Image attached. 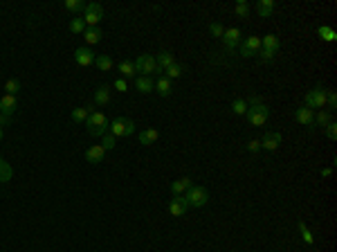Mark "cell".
I'll return each mask as SVG.
<instances>
[{"instance_id": "46", "label": "cell", "mask_w": 337, "mask_h": 252, "mask_svg": "<svg viewBox=\"0 0 337 252\" xmlns=\"http://www.w3.org/2000/svg\"><path fill=\"white\" fill-rule=\"evenodd\" d=\"M333 174V167H328V169H321V176H324V178H328V176Z\"/></svg>"}, {"instance_id": "14", "label": "cell", "mask_w": 337, "mask_h": 252, "mask_svg": "<svg viewBox=\"0 0 337 252\" xmlns=\"http://www.w3.org/2000/svg\"><path fill=\"white\" fill-rule=\"evenodd\" d=\"M281 133H266L263 137H261V149H266V151H276L279 149V144H281Z\"/></svg>"}, {"instance_id": "9", "label": "cell", "mask_w": 337, "mask_h": 252, "mask_svg": "<svg viewBox=\"0 0 337 252\" xmlns=\"http://www.w3.org/2000/svg\"><path fill=\"white\" fill-rule=\"evenodd\" d=\"M155 63H157V72L155 74H164L166 70H169V68L173 66V63H176V56H173V52H169V50H162L160 54L155 56Z\"/></svg>"}, {"instance_id": "31", "label": "cell", "mask_w": 337, "mask_h": 252, "mask_svg": "<svg viewBox=\"0 0 337 252\" xmlns=\"http://www.w3.org/2000/svg\"><path fill=\"white\" fill-rule=\"evenodd\" d=\"M63 7H66L67 11H72V14H77V11L86 9V2H83V0H66V2H63Z\"/></svg>"}, {"instance_id": "1", "label": "cell", "mask_w": 337, "mask_h": 252, "mask_svg": "<svg viewBox=\"0 0 337 252\" xmlns=\"http://www.w3.org/2000/svg\"><path fill=\"white\" fill-rule=\"evenodd\" d=\"M245 117L249 119V124H252V126H266V122L270 119V108L263 104V99H259V97H252V99L247 101Z\"/></svg>"}, {"instance_id": "32", "label": "cell", "mask_w": 337, "mask_h": 252, "mask_svg": "<svg viewBox=\"0 0 337 252\" xmlns=\"http://www.w3.org/2000/svg\"><path fill=\"white\" fill-rule=\"evenodd\" d=\"M182 74H184V66H180V63H173V66L164 72V77L166 79H178V77H182Z\"/></svg>"}, {"instance_id": "33", "label": "cell", "mask_w": 337, "mask_h": 252, "mask_svg": "<svg viewBox=\"0 0 337 252\" xmlns=\"http://www.w3.org/2000/svg\"><path fill=\"white\" fill-rule=\"evenodd\" d=\"M18 90H21V81L18 79H7V84H5V95H18Z\"/></svg>"}, {"instance_id": "38", "label": "cell", "mask_w": 337, "mask_h": 252, "mask_svg": "<svg viewBox=\"0 0 337 252\" xmlns=\"http://www.w3.org/2000/svg\"><path fill=\"white\" fill-rule=\"evenodd\" d=\"M232 111L236 113V115H245V111H247V101L245 99H234Z\"/></svg>"}, {"instance_id": "16", "label": "cell", "mask_w": 337, "mask_h": 252, "mask_svg": "<svg viewBox=\"0 0 337 252\" xmlns=\"http://www.w3.org/2000/svg\"><path fill=\"white\" fill-rule=\"evenodd\" d=\"M294 117H297V122L301 124V126H308V129H313V119H315V111H310V108L301 106V108H297V113H294Z\"/></svg>"}, {"instance_id": "20", "label": "cell", "mask_w": 337, "mask_h": 252, "mask_svg": "<svg viewBox=\"0 0 337 252\" xmlns=\"http://www.w3.org/2000/svg\"><path fill=\"white\" fill-rule=\"evenodd\" d=\"M112 95H111V88L108 86H99V88L94 90V104L97 106H106V104H111Z\"/></svg>"}, {"instance_id": "12", "label": "cell", "mask_w": 337, "mask_h": 252, "mask_svg": "<svg viewBox=\"0 0 337 252\" xmlns=\"http://www.w3.org/2000/svg\"><path fill=\"white\" fill-rule=\"evenodd\" d=\"M223 43H225V47L229 52H234L238 45H241V29H238V27L225 29V34H223Z\"/></svg>"}, {"instance_id": "13", "label": "cell", "mask_w": 337, "mask_h": 252, "mask_svg": "<svg viewBox=\"0 0 337 252\" xmlns=\"http://www.w3.org/2000/svg\"><path fill=\"white\" fill-rule=\"evenodd\" d=\"M187 209H189V205H187V201H184V196H173L171 201H169V214L176 216V219L184 216Z\"/></svg>"}, {"instance_id": "7", "label": "cell", "mask_w": 337, "mask_h": 252, "mask_svg": "<svg viewBox=\"0 0 337 252\" xmlns=\"http://www.w3.org/2000/svg\"><path fill=\"white\" fill-rule=\"evenodd\" d=\"M324 106H326V88L324 86H315L306 95V108L315 111V108H324Z\"/></svg>"}, {"instance_id": "30", "label": "cell", "mask_w": 337, "mask_h": 252, "mask_svg": "<svg viewBox=\"0 0 337 252\" xmlns=\"http://www.w3.org/2000/svg\"><path fill=\"white\" fill-rule=\"evenodd\" d=\"M317 34H319L324 41H328V43H333V41H337V32L331 27H326V25H321L319 29H317Z\"/></svg>"}, {"instance_id": "37", "label": "cell", "mask_w": 337, "mask_h": 252, "mask_svg": "<svg viewBox=\"0 0 337 252\" xmlns=\"http://www.w3.org/2000/svg\"><path fill=\"white\" fill-rule=\"evenodd\" d=\"M299 232H301V239H304V243H308V246H313V243H315V239H313V234H310V230L306 228L304 221H299Z\"/></svg>"}, {"instance_id": "47", "label": "cell", "mask_w": 337, "mask_h": 252, "mask_svg": "<svg viewBox=\"0 0 337 252\" xmlns=\"http://www.w3.org/2000/svg\"><path fill=\"white\" fill-rule=\"evenodd\" d=\"M0 140H2V126H0Z\"/></svg>"}, {"instance_id": "42", "label": "cell", "mask_w": 337, "mask_h": 252, "mask_svg": "<svg viewBox=\"0 0 337 252\" xmlns=\"http://www.w3.org/2000/svg\"><path fill=\"white\" fill-rule=\"evenodd\" d=\"M274 54H276V52H270V50H261L256 56H259V59H261V61H263V63H268V61H272V59H274Z\"/></svg>"}, {"instance_id": "35", "label": "cell", "mask_w": 337, "mask_h": 252, "mask_svg": "<svg viewBox=\"0 0 337 252\" xmlns=\"http://www.w3.org/2000/svg\"><path fill=\"white\" fill-rule=\"evenodd\" d=\"M234 11H236L238 18H247L249 16V5L245 2V0H238L236 5H234Z\"/></svg>"}, {"instance_id": "4", "label": "cell", "mask_w": 337, "mask_h": 252, "mask_svg": "<svg viewBox=\"0 0 337 252\" xmlns=\"http://www.w3.org/2000/svg\"><path fill=\"white\" fill-rule=\"evenodd\" d=\"M133 63H135V72H137V77H151V74L157 72V63H155L153 54H139Z\"/></svg>"}, {"instance_id": "43", "label": "cell", "mask_w": 337, "mask_h": 252, "mask_svg": "<svg viewBox=\"0 0 337 252\" xmlns=\"http://www.w3.org/2000/svg\"><path fill=\"white\" fill-rule=\"evenodd\" d=\"M326 104L331 106V111H335V108H337V95L333 92V90H331V92H326Z\"/></svg>"}, {"instance_id": "2", "label": "cell", "mask_w": 337, "mask_h": 252, "mask_svg": "<svg viewBox=\"0 0 337 252\" xmlns=\"http://www.w3.org/2000/svg\"><path fill=\"white\" fill-rule=\"evenodd\" d=\"M108 117H106L101 111H90L88 119H86V131H88V135H92V137H97V135H104L106 131H108Z\"/></svg>"}, {"instance_id": "5", "label": "cell", "mask_w": 337, "mask_h": 252, "mask_svg": "<svg viewBox=\"0 0 337 252\" xmlns=\"http://www.w3.org/2000/svg\"><path fill=\"white\" fill-rule=\"evenodd\" d=\"M101 18H104V7H101L99 2L86 5V9H83V23H86V27H99Z\"/></svg>"}, {"instance_id": "26", "label": "cell", "mask_w": 337, "mask_h": 252, "mask_svg": "<svg viewBox=\"0 0 337 252\" xmlns=\"http://www.w3.org/2000/svg\"><path fill=\"white\" fill-rule=\"evenodd\" d=\"M117 70L122 72V79H133V77H137V72H135V63L133 61H122L119 66H117Z\"/></svg>"}, {"instance_id": "21", "label": "cell", "mask_w": 337, "mask_h": 252, "mask_svg": "<svg viewBox=\"0 0 337 252\" xmlns=\"http://www.w3.org/2000/svg\"><path fill=\"white\" fill-rule=\"evenodd\" d=\"M155 92L160 97H169L173 92V86H171V79H166L164 74H162L157 81H155Z\"/></svg>"}, {"instance_id": "19", "label": "cell", "mask_w": 337, "mask_h": 252, "mask_svg": "<svg viewBox=\"0 0 337 252\" xmlns=\"http://www.w3.org/2000/svg\"><path fill=\"white\" fill-rule=\"evenodd\" d=\"M274 9H276L274 0H259V2H256V14H259L261 18H270L272 14H274Z\"/></svg>"}, {"instance_id": "23", "label": "cell", "mask_w": 337, "mask_h": 252, "mask_svg": "<svg viewBox=\"0 0 337 252\" xmlns=\"http://www.w3.org/2000/svg\"><path fill=\"white\" fill-rule=\"evenodd\" d=\"M331 122H333L331 111H324V108H321L319 113H315V119H313V129H315V126H319V129H326V126H328Z\"/></svg>"}, {"instance_id": "10", "label": "cell", "mask_w": 337, "mask_h": 252, "mask_svg": "<svg viewBox=\"0 0 337 252\" xmlns=\"http://www.w3.org/2000/svg\"><path fill=\"white\" fill-rule=\"evenodd\" d=\"M16 111H18V97H14V95H2L0 97V115L11 117Z\"/></svg>"}, {"instance_id": "3", "label": "cell", "mask_w": 337, "mask_h": 252, "mask_svg": "<svg viewBox=\"0 0 337 252\" xmlns=\"http://www.w3.org/2000/svg\"><path fill=\"white\" fill-rule=\"evenodd\" d=\"M184 201H187L189 207H204V205L209 203V191L200 185L198 187L191 185L187 189V194H184Z\"/></svg>"}, {"instance_id": "40", "label": "cell", "mask_w": 337, "mask_h": 252, "mask_svg": "<svg viewBox=\"0 0 337 252\" xmlns=\"http://www.w3.org/2000/svg\"><path fill=\"white\" fill-rule=\"evenodd\" d=\"M326 137H328L331 142L337 140V124H335V122H331V124L326 126Z\"/></svg>"}, {"instance_id": "27", "label": "cell", "mask_w": 337, "mask_h": 252, "mask_svg": "<svg viewBox=\"0 0 337 252\" xmlns=\"http://www.w3.org/2000/svg\"><path fill=\"white\" fill-rule=\"evenodd\" d=\"M94 66L99 68L101 72H111L115 63H112V59L108 54H97V59H94Z\"/></svg>"}, {"instance_id": "24", "label": "cell", "mask_w": 337, "mask_h": 252, "mask_svg": "<svg viewBox=\"0 0 337 252\" xmlns=\"http://www.w3.org/2000/svg\"><path fill=\"white\" fill-rule=\"evenodd\" d=\"M157 137H160V131L157 129H144L142 133H139V144H144V146L155 144Z\"/></svg>"}, {"instance_id": "45", "label": "cell", "mask_w": 337, "mask_h": 252, "mask_svg": "<svg viewBox=\"0 0 337 252\" xmlns=\"http://www.w3.org/2000/svg\"><path fill=\"white\" fill-rule=\"evenodd\" d=\"M9 122H11L9 117H5V115H0V126H9Z\"/></svg>"}, {"instance_id": "41", "label": "cell", "mask_w": 337, "mask_h": 252, "mask_svg": "<svg viewBox=\"0 0 337 252\" xmlns=\"http://www.w3.org/2000/svg\"><path fill=\"white\" fill-rule=\"evenodd\" d=\"M112 88L119 90V92H126V90H128V81H126V79L119 77V79H115V84H112Z\"/></svg>"}, {"instance_id": "8", "label": "cell", "mask_w": 337, "mask_h": 252, "mask_svg": "<svg viewBox=\"0 0 337 252\" xmlns=\"http://www.w3.org/2000/svg\"><path fill=\"white\" fill-rule=\"evenodd\" d=\"M238 50H241V56H245V59L256 56L261 52V36H247L245 41H241Z\"/></svg>"}, {"instance_id": "22", "label": "cell", "mask_w": 337, "mask_h": 252, "mask_svg": "<svg viewBox=\"0 0 337 252\" xmlns=\"http://www.w3.org/2000/svg\"><path fill=\"white\" fill-rule=\"evenodd\" d=\"M279 47H281V41H279V36H276V34H268V36H263V39H261V50L276 52Z\"/></svg>"}, {"instance_id": "34", "label": "cell", "mask_w": 337, "mask_h": 252, "mask_svg": "<svg viewBox=\"0 0 337 252\" xmlns=\"http://www.w3.org/2000/svg\"><path fill=\"white\" fill-rule=\"evenodd\" d=\"M101 146H104L106 151H112V149L117 146V137L111 133V131H106L104 133V142H101Z\"/></svg>"}, {"instance_id": "36", "label": "cell", "mask_w": 337, "mask_h": 252, "mask_svg": "<svg viewBox=\"0 0 337 252\" xmlns=\"http://www.w3.org/2000/svg\"><path fill=\"white\" fill-rule=\"evenodd\" d=\"M70 32L72 34H83L86 32V23H83V18H72L70 21Z\"/></svg>"}, {"instance_id": "39", "label": "cell", "mask_w": 337, "mask_h": 252, "mask_svg": "<svg viewBox=\"0 0 337 252\" xmlns=\"http://www.w3.org/2000/svg\"><path fill=\"white\" fill-rule=\"evenodd\" d=\"M209 32H211V36H216V39H223L225 27H223L221 23H211V25H209Z\"/></svg>"}, {"instance_id": "25", "label": "cell", "mask_w": 337, "mask_h": 252, "mask_svg": "<svg viewBox=\"0 0 337 252\" xmlns=\"http://www.w3.org/2000/svg\"><path fill=\"white\" fill-rule=\"evenodd\" d=\"M135 88L142 92V95H149L155 90V84L151 81V77H135Z\"/></svg>"}, {"instance_id": "28", "label": "cell", "mask_w": 337, "mask_h": 252, "mask_svg": "<svg viewBox=\"0 0 337 252\" xmlns=\"http://www.w3.org/2000/svg\"><path fill=\"white\" fill-rule=\"evenodd\" d=\"M11 176H14V169H11V164L7 162V160H2V158H0V183H9Z\"/></svg>"}, {"instance_id": "18", "label": "cell", "mask_w": 337, "mask_h": 252, "mask_svg": "<svg viewBox=\"0 0 337 252\" xmlns=\"http://www.w3.org/2000/svg\"><path fill=\"white\" fill-rule=\"evenodd\" d=\"M191 185H194V180H191V178L173 180V183H171V194H173V196H184V194H187V189Z\"/></svg>"}, {"instance_id": "17", "label": "cell", "mask_w": 337, "mask_h": 252, "mask_svg": "<svg viewBox=\"0 0 337 252\" xmlns=\"http://www.w3.org/2000/svg\"><path fill=\"white\" fill-rule=\"evenodd\" d=\"M83 41H86V47H90V45H97L101 41V36H104V32H101L99 27H86V32L81 34Z\"/></svg>"}, {"instance_id": "44", "label": "cell", "mask_w": 337, "mask_h": 252, "mask_svg": "<svg viewBox=\"0 0 337 252\" xmlns=\"http://www.w3.org/2000/svg\"><path fill=\"white\" fill-rule=\"evenodd\" d=\"M247 151L252 153V156H254V153H259L261 151V142L259 140H249L247 142Z\"/></svg>"}, {"instance_id": "6", "label": "cell", "mask_w": 337, "mask_h": 252, "mask_svg": "<svg viewBox=\"0 0 337 252\" xmlns=\"http://www.w3.org/2000/svg\"><path fill=\"white\" fill-rule=\"evenodd\" d=\"M108 131H111L115 137H126V135L135 133V122L128 117H115L111 122V126H108Z\"/></svg>"}, {"instance_id": "15", "label": "cell", "mask_w": 337, "mask_h": 252, "mask_svg": "<svg viewBox=\"0 0 337 252\" xmlns=\"http://www.w3.org/2000/svg\"><path fill=\"white\" fill-rule=\"evenodd\" d=\"M104 158H106V149L101 144H94V146H90L88 151H86V160H88L90 164L104 162Z\"/></svg>"}, {"instance_id": "11", "label": "cell", "mask_w": 337, "mask_h": 252, "mask_svg": "<svg viewBox=\"0 0 337 252\" xmlns=\"http://www.w3.org/2000/svg\"><path fill=\"white\" fill-rule=\"evenodd\" d=\"M94 59H97V54H94L90 47H79V50H74V61H77L81 68L94 66Z\"/></svg>"}, {"instance_id": "29", "label": "cell", "mask_w": 337, "mask_h": 252, "mask_svg": "<svg viewBox=\"0 0 337 252\" xmlns=\"http://www.w3.org/2000/svg\"><path fill=\"white\" fill-rule=\"evenodd\" d=\"M88 115H90V106H81V108H74V111H72V119L77 124H86Z\"/></svg>"}]
</instances>
